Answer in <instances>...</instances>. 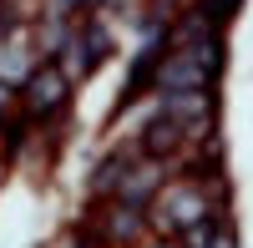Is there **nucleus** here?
Returning <instances> with one entry per match:
<instances>
[{"label":"nucleus","instance_id":"nucleus-1","mask_svg":"<svg viewBox=\"0 0 253 248\" xmlns=\"http://www.w3.org/2000/svg\"><path fill=\"white\" fill-rule=\"evenodd\" d=\"M218 76H223V36L218 31L187 36L172 56L157 61V91H213Z\"/></svg>","mask_w":253,"mask_h":248},{"label":"nucleus","instance_id":"nucleus-2","mask_svg":"<svg viewBox=\"0 0 253 248\" xmlns=\"http://www.w3.org/2000/svg\"><path fill=\"white\" fill-rule=\"evenodd\" d=\"M66 96H71V71L56 56H41V66L26 76V117L31 122L61 117L66 112Z\"/></svg>","mask_w":253,"mask_h":248},{"label":"nucleus","instance_id":"nucleus-3","mask_svg":"<svg viewBox=\"0 0 253 248\" xmlns=\"http://www.w3.org/2000/svg\"><path fill=\"white\" fill-rule=\"evenodd\" d=\"M107 51H112L107 26H101L96 15H81L76 26H71V36H66V46L56 51V61H61V66L71 71V81H76V76H91L96 61H107Z\"/></svg>","mask_w":253,"mask_h":248},{"label":"nucleus","instance_id":"nucleus-4","mask_svg":"<svg viewBox=\"0 0 253 248\" xmlns=\"http://www.w3.org/2000/svg\"><path fill=\"white\" fill-rule=\"evenodd\" d=\"M203 213H213L208 208V193L203 188H193V182H177V188H167L162 193V203H157V228H167V233H182L187 223H198Z\"/></svg>","mask_w":253,"mask_h":248},{"label":"nucleus","instance_id":"nucleus-5","mask_svg":"<svg viewBox=\"0 0 253 248\" xmlns=\"http://www.w3.org/2000/svg\"><path fill=\"white\" fill-rule=\"evenodd\" d=\"M177 238H182V248H233V223H228L223 203H218L213 213H203L198 223H187Z\"/></svg>","mask_w":253,"mask_h":248},{"label":"nucleus","instance_id":"nucleus-6","mask_svg":"<svg viewBox=\"0 0 253 248\" xmlns=\"http://www.w3.org/2000/svg\"><path fill=\"white\" fill-rule=\"evenodd\" d=\"M142 218H147V208H142V203L117 198L112 208H107V228H101L96 238H101V243H132V238L142 233Z\"/></svg>","mask_w":253,"mask_h":248},{"label":"nucleus","instance_id":"nucleus-7","mask_svg":"<svg viewBox=\"0 0 253 248\" xmlns=\"http://www.w3.org/2000/svg\"><path fill=\"white\" fill-rule=\"evenodd\" d=\"M233 5H238V0H198V15H203V20H208V26H213V31H218V26H223V20H228V15H233Z\"/></svg>","mask_w":253,"mask_h":248},{"label":"nucleus","instance_id":"nucleus-8","mask_svg":"<svg viewBox=\"0 0 253 248\" xmlns=\"http://www.w3.org/2000/svg\"><path fill=\"white\" fill-rule=\"evenodd\" d=\"M157 248H182V238H177V243H157Z\"/></svg>","mask_w":253,"mask_h":248}]
</instances>
